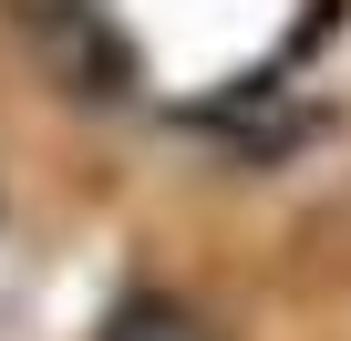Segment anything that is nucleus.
Masks as SVG:
<instances>
[{"instance_id": "nucleus-1", "label": "nucleus", "mask_w": 351, "mask_h": 341, "mask_svg": "<svg viewBox=\"0 0 351 341\" xmlns=\"http://www.w3.org/2000/svg\"><path fill=\"white\" fill-rule=\"evenodd\" d=\"M11 11H21V32H32V52H42V73H52L62 93L104 104V93L134 83V52H124L114 0H11Z\"/></svg>"}, {"instance_id": "nucleus-2", "label": "nucleus", "mask_w": 351, "mask_h": 341, "mask_svg": "<svg viewBox=\"0 0 351 341\" xmlns=\"http://www.w3.org/2000/svg\"><path fill=\"white\" fill-rule=\"evenodd\" d=\"M93 341H207V320L186 300H165V290H134V300H114V320Z\"/></svg>"}]
</instances>
